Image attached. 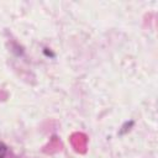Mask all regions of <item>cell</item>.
Segmentation results:
<instances>
[{"mask_svg": "<svg viewBox=\"0 0 158 158\" xmlns=\"http://www.w3.org/2000/svg\"><path fill=\"white\" fill-rule=\"evenodd\" d=\"M5 153H6V147H5L4 143L0 142V158H3Z\"/></svg>", "mask_w": 158, "mask_h": 158, "instance_id": "obj_1", "label": "cell"}]
</instances>
